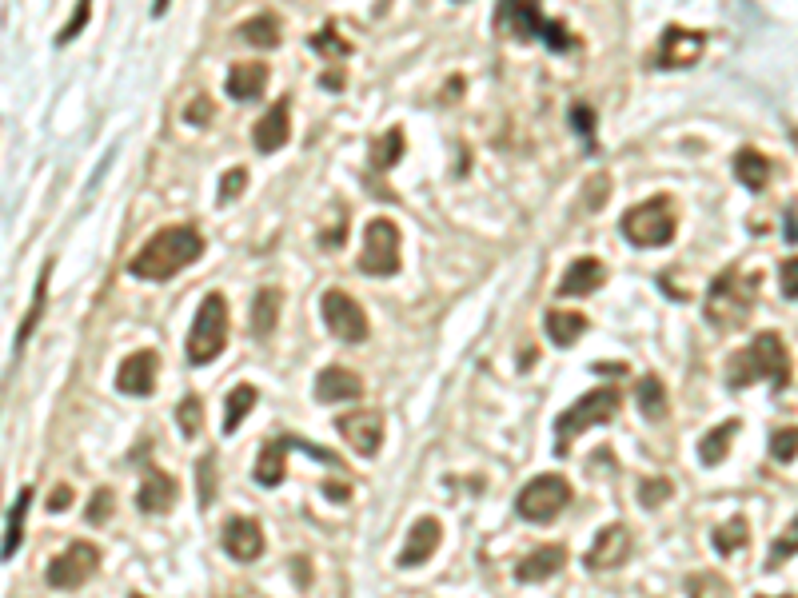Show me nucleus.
<instances>
[{
    "label": "nucleus",
    "instance_id": "obj_1",
    "mask_svg": "<svg viewBox=\"0 0 798 598\" xmlns=\"http://www.w3.org/2000/svg\"><path fill=\"white\" fill-rule=\"evenodd\" d=\"M200 256H204V236H200L192 224H172V228H160V232L128 260V272H132L136 280L164 284V280H172L176 272L192 268Z\"/></svg>",
    "mask_w": 798,
    "mask_h": 598
},
{
    "label": "nucleus",
    "instance_id": "obj_2",
    "mask_svg": "<svg viewBox=\"0 0 798 598\" xmlns=\"http://www.w3.org/2000/svg\"><path fill=\"white\" fill-rule=\"evenodd\" d=\"M759 379H771L775 387L791 383V355H787L783 335H775V331L755 335L751 347H743L727 359V387L731 391H747Z\"/></svg>",
    "mask_w": 798,
    "mask_h": 598
},
{
    "label": "nucleus",
    "instance_id": "obj_3",
    "mask_svg": "<svg viewBox=\"0 0 798 598\" xmlns=\"http://www.w3.org/2000/svg\"><path fill=\"white\" fill-rule=\"evenodd\" d=\"M755 288H759V276H747L739 264H731L723 276L711 280L707 288V299H703V315L711 327L719 331H735L747 323V315L755 311Z\"/></svg>",
    "mask_w": 798,
    "mask_h": 598
},
{
    "label": "nucleus",
    "instance_id": "obj_4",
    "mask_svg": "<svg viewBox=\"0 0 798 598\" xmlns=\"http://www.w3.org/2000/svg\"><path fill=\"white\" fill-rule=\"evenodd\" d=\"M619 407H623L619 387H591L587 395H579V399H575L567 411H559V419H555V455H571V443H575L583 431L611 423V419L619 415Z\"/></svg>",
    "mask_w": 798,
    "mask_h": 598
},
{
    "label": "nucleus",
    "instance_id": "obj_5",
    "mask_svg": "<svg viewBox=\"0 0 798 598\" xmlns=\"http://www.w3.org/2000/svg\"><path fill=\"white\" fill-rule=\"evenodd\" d=\"M495 28L515 36V40H543L551 52H571L575 36L567 32V24L543 16L539 4H499L495 8Z\"/></svg>",
    "mask_w": 798,
    "mask_h": 598
},
{
    "label": "nucleus",
    "instance_id": "obj_6",
    "mask_svg": "<svg viewBox=\"0 0 798 598\" xmlns=\"http://www.w3.org/2000/svg\"><path fill=\"white\" fill-rule=\"evenodd\" d=\"M228 323H232L228 299L220 296V292H208L204 303H200V311H196V319H192L188 343H184V355H188L192 367L212 363V359L228 347Z\"/></svg>",
    "mask_w": 798,
    "mask_h": 598
},
{
    "label": "nucleus",
    "instance_id": "obj_7",
    "mask_svg": "<svg viewBox=\"0 0 798 598\" xmlns=\"http://www.w3.org/2000/svg\"><path fill=\"white\" fill-rule=\"evenodd\" d=\"M675 228H679V216H675V200L667 192L655 200H643L639 208L623 212V220H619V232L635 248H667L675 240Z\"/></svg>",
    "mask_w": 798,
    "mask_h": 598
},
{
    "label": "nucleus",
    "instance_id": "obj_8",
    "mask_svg": "<svg viewBox=\"0 0 798 598\" xmlns=\"http://www.w3.org/2000/svg\"><path fill=\"white\" fill-rule=\"evenodd\" d=\"M571 499H575L571 483H567L563 475H551V471H547V475H535V479L515 495V515H519L523 523L547 527V523L559 519V511L571 507Z\"/></svg>",
    "mask_w": 798,
    "mask_h": 598
},
{
    "label": "nucleus",
    "instance_id": "obj_9",
    "mask_svg": "<svg viewBox=\"0 0 798 598\" xmlns=\"http://www.w3.org/2000/svg\"><path fill=\"white\" fill-rule=\"evenodd\" d=\"M360 272L376 276V280H388V276L399 272V228L388 216L368 220V228H364V252H360Z\"/></svg>",
    "mask_w": 798,
    "mask_h": 598
},
{
    "label": "nucleus",
    "instance_id": "obj_10",
    "mask_svg": "<svg viewBox=\"0 0 798 598\" xmlns=\"http://www.w3.org/2000/svg\"><path fill=\"white\" fill-rule=\"evenodd\" d=\"M96 567H100V547L80 539V543H68V547L48 563L44 583H48L52 591H76L80 583H88V579L96 575Z\"/></svg>",
    "mask_w": 798,
    "mask_h": 598
},
{
    "label": "nucleus",
    "instance_id": "obj_11",
    "mask_svg": "<svg viewBox=\"0 0 798 598\" xmlns=\"http://www.w3.org/2000/svg\"><path fill=\"white\" fill-rule=\"evenodd\" d=\"M320 311H324V323H328V331L336 335V339H344V343H364L368 339V315H364V307L356 303V299L348 296L344 288H328L324 299H320Z\"/></svg>",
    "mask_w": 798,
    "mask_h": 598
},
{
    "label": "nucleus",
    "instance_id": "obj_12",
    "mask_svg": "<svg viewBox=\"0 0 798 598\" xmlns=\"http://www.w3.org/2000/svg\"><path fill=\"white\" fill-rule=\"evenodd\" d=\"M703 48H707V36H703V32L683 28V24H667L663 36H659V48H655V68H663V72L691 68V64H699Z\"/></svg>",
    "mask_w": 798,
    "mask_h": 598
},
{
    "label": "nucleus",
    "instance_id": "obj_13",
    "mask_svg": "<svg viewBox=\"0 0 798 598\" xmlns=\"http://www.w3.org/2000/svg\"><path fill=\"white\" fill-rule=\"evenodd\" d=\"M336 431H340L344 443H348L356 455H364V459H372V455L384 447V415H380V411H352V415H340V419H336Z\"/></svg>",
    "mask_w": 798,
    "mask_h": 598
},
{
    "label": "nucleus",
    "instance_id": "obj_14",
    "mask_svg": "<svg viewBox=\"0 0 798 598\" xmlns=\"http://www.w3.org/2000/svg\"><path fill=\"white\" fill-rule=\"evenodd\" d=\"M627 559H631V531H627L623 523H611V527H603V531L595 535L591 551L583 555V567L595 571V575H603V571L623 567Z\"/></svg>",
    "mask_w": 798,
    "mask_h": 598
},
{
    "label": "nucleus",
    "instance_id": "obj_15",
    "mask_svg": "<svg viewBox=\"0 0 798 598\" xmlns=\"http://www.w3.org/2000/svg\"><path fill=\"white\" fill-rule=\"evenodd\" d=\"M156 371H160V355L152 347L144 351H132L120 367H116V391L120 395H132V399H144L156 391Z\"/></svg>",
    "mask_w": 798,
    "mask_h": 598
},
{
    "label": "nucleus",
    "instance_id": "obj_16",
    "mask_svg": "<svg viewBox=\"0 0 798 598\" xmlns=\"http://www.w3.org/2000/svg\"><path fill=\"white\" fill-rule=\"evenodd\" d=\"M288 140H292V96H280V100L256 120L252 144H256L260 156H272V152H280Z\"/></svg>",
    "mask_w": 798,
    "mask_h": 598
},
{
    "label": "nucleus",
    "instance_id": "obj_17",
    "mask_svg": "<svg viewBox=\"0 0 798 598\" xmlns=\"http://www.w3.org/2000/svg\"><path fill=\"white\" fill-rule=\"evenodd\" d=\"M220 547H224V555L236 559V563H256V559L264 555V531H260V523H256L252 515H236V519L224 523Z\"/></svg>",
    "mask_w": 798,
    "mask_h": 598
},
{
    "label": "nucleus",
    "instance_id": "obj_18",
    "mask_svg": "<svg viewBox=\"0 0 798 598\" xmlns=\"http://www.w3.org/2000/svg\"><path fill=\"white\" fill-rule=\"evenodd\" d=\"M180 491H176V479L160 467H144V479L136 487V511L140 515H168L176 507Z\"/></svg>",
    "mask_w": 798,
    "mask_h": 598
},
{
    "label": "nucleus",
    "instance_id": "obj_19",
    "mask_svg": "<svg viewBox=\"0 0 798 598\" xmlns=\"http://www.w3.org/2000/svg\"><path fill=\"white\" fill-rule=\"evenodd\" d=\"M443 543V523L435 519V515H423V519H415L411 523V531H407V543H403V551H399V567L403 571H411V567H423L431 555H435V547Z\"/></svg>",
    "mask_w": 798,
    "mask_h": 598
},
{
    "label": "nucleus",
    "instance_id": "obj_20",
    "mask_svg": "<svg viewBox=\"0 0 798 598\" xmlns=\"http://www.w3.org/2000/svg\"><path fill=\"white\" fill-rule=\"evenodd\" d=\"M607 284V268H603V260H595V256H579L567 272H563V280H559V296L563 299H579V296H591V292H599Z\"/></svg>",
    "mask_w": 798,
    "mask_h": 598
},
{
    "label": "nucleus",
    "instance_id": "obj_21",
    "mask_svg": "<svg viewBox=\"0 0 798 598\" xmlns=\"http://www.w3.org/2000/svg\"><path fill=\"white\" fill-rule=\"evenodd\" d=\"M563 563H567V547L543 543V547H535L531 555H523V559L515 563V579H519V583H547L551 575L563 571Z\"/></svg>",
    "mask_w": 798,
    "mask_h": 598
},
{
    "label": "nucleus",
    "instance_id": "obj_22",
    "mask_svg": "<svg viewBox=\"0 0 798 598\" xmlns=\"http://www.w3.org/2000/svg\"><path fill=\"white\" fill-rule=\"evenodd\" d=\"M264 88H268V64H260V60H240V64L228 68L224 92H228L232 100H244V104H248V100H260Z\"/></svg>",
    "mask_w": 798,
    "mask_h": 598
},
{
    "label": "nucleus",
    "instance_id": "obj_23",
    "mask_svg": "<svg viewBox=\"0 0 798 598\" xmlns=\"http://www.w3.org/2000/svg\"><path fill=\"white\" fill-rule=\"evenodd\" d=\"M364 395V379L352 367H324L316 375V399L320 403H348Z\"/></svg>",
    "mask_w": 798,
    "mask_h": 598
},
{
    "label": "nucleus",
    "instance_id": "obj_24",
    "mask_svg": "<svg viewBox=\"0 0 798 598\" xmlns=\"http://www.w3.org/2000/svg\"><path fill=\"white\" fill-rule=\"evenodd\" d=\"M288 451H292V435H276V439H268L264 451H260V459H256L252 479H256L260 487H280V483H284Z\"/></svg>",
    "mask_w": 798,
    "mask_h": 598
},
{
    "label": "nucleus",
    "instance_id": "obj_25",
    "mask_svg": "<svg viewBox=\"0 0 798 598\" xmlns=\"http://www.w3.org/2000/svg\"><path fill=\"white\" fill-rule=\"evenodd\" d=\"M731 168H735V180L743 188H751V192H763L771 184V160L763 152H755V148H739Z\"/></svg>",
    "mask_w": 798,
    "mask_h": 598
},
{
    "label": "nucleus",
    "instance_id": "obj_26",
    "mask_svg": "<svg viewBox=\"0 0 798 598\" xmlns=\"http://www.w3.org/2000/svg\"><path fill=\"white\" fill-rule=\"evenodd\" d=\"M280 307H284V292H280V288H260V292H256V299H252V315H248L256 339H268V335L276 331Z\"/></svg>",
    "mask_w": 798,
    "mask_h": 598
},
{
    "label": "nucleus",
    "instance_id": "obj_27",
    "mask_svg": "<svg viewBox=\"0 0 798 598\" xmlns=\"http://www.w3.org/2000/svg\"><path fill=\"white\" fill-rule=\"evenodd\" d=\"M543 327H547V339L555 347H575L583 339V331H587V315H579V311H547Z\"/></svg>",
    "mask_w": 798,
    "mask_h": 598
},
{
    "label": "nucleus",
    "instance_id": "obj_28",
    "mask_svg": "<svg viewBox=\"0 0 798 598\" xmlns=\"http://www.w3.org/2000/svg\"><path fill=\"white\" fill-rule=\"evenodd\" d=\"M260 403V387L256 383H236L228 403H224V435H236L240 423L252 415V407Z\"/></svg>",
    "mask_w": 798,
    "mask_h": 598
},
{
    "label": "nucleus",
    "instance_id": "obj_29",
    "mask_svg": "<svg viewBox=\"0 0 798 598\" xmlns=\"http://www.w3.org/2000/svg\"><path fill=\"white\" fill-rule=\"evenodd\" d=\"M739 435V419H727L723 427H711L703 439H699V463L703 467H719L731 451V439Z\"/></svg>",
    "mask_w": 798,
    "mask_h": 598
},
{
    "label": "nucleus",
    "instance_id": "obj_30",
    "mask_svg": "<svg viewBox=\"0 0 798 598\" xmlns=\"http://www.w3.org/2000/svg\"><path fill=\"white\" fill-rule=\"evenodd\" d=\"M635 399H639V411H643L651 423L667 419V387H663L659 375H643L639 387H635Z\"/></svg>",
    "mask_w": 798,
    "mask_h": 598
},
{
    "label": "nucleus",
    "instance_id": "obj_31",
    "mask_svg": "<svg viewBox=\"0 0 798 598\" xmlns=\"http://www.w3.org/2000/svg\"><path fill=\"white\" fill-rule=\"evenodd\" d=\"M28 503H32V487H24L16 495V503L8 507V523H4V559H12L24 543V515H28Z\"/></svg>",
    "mask_w": 798,
    "mask_h": 598
},
{
    "label": "nucleus",
    "instance_id": "obj_32",
    "mask_svg": "<svg viewBox=\"0 0 798 598\" xmlns=\"http://www.w3.org/2000/svg\"><path fill=\"white\" fill-rule=\"evenodd\" d=\"M747 543H751V523H747L743 515H731L723 527L711 531V547H715L719 555H735V551L747 547Z\"/></svg>",
    "mask_w": 798,
    "mask_h": 598
},
{
    "label": "nucleus",
    "instance_id": "obj_33",
    "mask_svg": "<svg viewBox=\"0 0 798 598\" xmlns=\"http://www.w3.org/2000/svg\"><path fill=\"white\" fill-rule=\"evenodd\" d=\"M48 280H52V260L40 268V280H36V292H32V307H28V315H24V323H20V331H16V351L32 339V331H36V323H40V315H44V299H48Z\"/></svg>",
    "mask_w": 798,
    "mask_h": 598
},
{
    "label": "nucleus",
    "instance_id": "obj_34",
    "mask_svg": "<svg viewBox=\"0 0 798 598\" xmlns=\"http://www.w3.org/2000/svg\"><path fill=\"white\" fill-rule=\"evenodd\" d=\"M240 36L252 44V48H276L280 44V20L272 12H260L252 20L240 24Z\"/></svg>",
    "mask_w": 798,
    "mask_h": 598
},
{
    "label": "nucleus",
    "instance_id": "obj_35",
    "mask_svg": "<svg viewBox=\"0 0 798 598\" xmlns=\"http://www.w3.org/2000/svg\"><path fill=\"white\" fill-rule=\"evenodd\" d=\"M403 148H407V140H403V128H388L376 144H372V164L380 168V172H388V168H396L399 156H403Z\"/></svg>",
    "mask_w": 798,
    "mask_h": 598
},
{
    "label": "nucleus",
    "instance_id": "obj_36",
    "mask_svg": "<svg viewBox=\"0 0 798 598\" xmlns=\"http://www.w3.org/2000/svg\"><path fill=\"white\" fill-rule=\"evenodd\" d=\"M798 555V515L791 519V527L771 543V555H767V571H779L787 559H795Z\"/></svg>",
    "mask_w": 798,
    "mask_h": 598
},
{
    "label": "nucleus",
    "instance_id": "obj_37",
    "mask_svg": "<svg viewBox=\"0 0 798 598\" xmlns=\"http://www.w3.org/2000/svg\"><path fill=\"white\" fill-rule=\"evenodd\" d=\"M176 427H180L184 439H196V435H200V427H204V403H200L196 395H188V399L176 407Z\"/></svg>",
    "mask_w": 798,
    "mask_h": 598
},
{
    "label": "nucleus",
    "instance_id": "obj_38",
    "mask_svg": "<svg viewBox=\"0 0 798 598\" xmlns=\"http://www.w3.org/2000/svg\"><path fill=\"white\" fill-rule=\"evenodd\" d=\"M687 598H731V587H727L719 575L699 571V575L687 579Z\"/></svg>",
    "mask_w": 798,
    "mask_h": 598
},
{
    "label": "nucleus",
    "instance_id": "obj_39",
    "mask_svg": "<svg viewBox=\"0 0 798 598\" xmlns=\"http://www.w3.org/2000/svg\"><path fill=\"white\" fill-rule=\"evenodd\" d=\"M671 495H675V483H671V479H643V483H639V507H647V511L663 507Z\"/></svg>",
    "mask_w": 798,
    "mask_h": 598
},
{
    "label": "nucleus",
    "instance_id": "obj_40",
    "mask_svg": "<svg viewBox=\"0 0 798 598\" xmlns=\"http://www.w3.org/2000/svg\"><path fill=\"white\" fill-rule=\"evenodd\" d=\"M196 479H200V511H208L216 503V455H204L196 463Z\"/></svg>",
    "mask_w": 798,
    "mask_h": 598
},
{
    "label": "nucleus",
    "instance_id": "obj_41",
    "mask_svg": "<svg viewBox=\"0 0 798 598\" xmlns=\"http://www.w3.org/2000/svg\"><path fill=\"white\" fill-rule=\"evenodd\" d=\"M312 48H316V52H324V56H352V44H348V40H340L336 24H324V28L312 36Z\"/></svg>",
    "mask_w": 798,
    "mask_h": 598
},
{
    "label": "nucleus",
    "instance_id": "obj_42",
    "mask_svg": "<svg viewBox=\"0 0 798 598\" xmlns=\"http://www.w3.org/2000/svg\"><path fill=\"white\" fill-rule=\"evenodd\" d=\"M798 455V427H783L771 435V459L775 463H791Z\"/></svg>",
    "mask_w": 798,
    "mask_h": 598
},
{
    "label": "nucleus",
    "instance_id": "obj_43",
    "mask_svg": "<svg viewBox=\"0 0 798 598\" xmlns=\"http://www.w3.org/2000/svg\"><path fill=\"white\" fill-rule=\"evenodd\" d=\"M112 507H116V495H112L108 487H100V491L92 495V503H88L84 519H88L92 527H104V523H108V515H112Z\"/></svg>",
    "mask_w": 798,
    "mask_h": 598
},
{
    "label": "nucleus",
    "instance_id": "obj_44",
    "mask_svg": "<svg viewBox=\"0 0 798 598\" xmlns=\"http://www.w3.org/2000/svg\"><path fill=\"white\" fill-rule=\"evenodd\" d=\"M248 188V172L244 168H232V172H224V180H220V204H232L240 192Z\"/></svg>",
    "mask_w": 798,
    "mask_h": 598
},
{
    "label": "nucleus",
    "instance_id": "obj_45",
    "mask_svg": "<svg viewBox=\"0 0 798 598\" xmlns=\"http://www.w3.org/2000/svg\"><path fill=\"white\" fill-rule=\"evenodd\" d=\"M571 128L583 136V140H595V112L587 104H575L571 108Z\"/></svg>",
    "mask_w": 798,
    "mask_h": 598
},
{
    "label": "nucleus",
    "instance_id": "obj_46",
    "mask_svg": "<svg viewBox=\"0 0 798 598\" xmlns=\"http://www.w3.org/2000/svg\"><path fill=\"white\" fill-rule=\"evenodd\" d=\"M88 16H92V8H88V4H76V12H72V20H68V24H64V28H60V36H56V44H68V40H72V36H76V32H80V28H84V24H88Z\"/></svg>",
    "mask_w": 798,
    "mask_h": 598
},
{
    "label": "nucleus",
    "instance_id": "obj_47",
    "mask_svg": "<svg viewBox=\"0 0 798 598\" xmlns=\"http://www.w3.org/2000/svg\"><path fill=\"white\" fill-rule=\"evenodd\" d=\"M212 116H216V108H212L208 96H196V100L184 108V120H188V124H208Z\"/></svg>",
    "mask_w": 798,
    "mask_h": 598
},
{
    "label": "nucleus",
    "instance_id": "obj_48",
    "mask_svg": "<svg viewBox=\"0 0 798 598\" xmlns=\"http://www.w3.org/2000/svg\"><path fill=\"white\" fill-rule=\"evenodd\" d=\"M779 284H783V296L798 299V256L783 260V268H779Z\"/></svg>",
    "mask_w": 798,
    "mask_h": 598
},
{
    "label": "nucleus",
    "instance_id": "obj_49",
    "mask_svg": "<svg viewBox=\"0 0 798 598\" xmlns=\"http://www.w3.org/2000/svg\"><path fill=\"white\" fill-rule=\"evenodd\" d=\"M607 192H611V180H607V176H595V184H587V204H591V208H603V204H607Z\"/></svg>",
    "mask_w": 798,
    "mask_h": 598
},
{
    "label": "nucleus",
    "instance_id": "obj_50",
    "mask_svg": "<svg viewBox=\"0 0 798 598\" xmlns=\"http://www.w3.org/2000/svg\"><path fill=\"white\" fill-rule=\"evenodd\" d=\"M324 495H328V499H336V503H348V499H352V487L332 479V483H324Z\"/></svg>",
    "mask_w": 798,
    "mask_h": 598
},
{
    "label": "nucleus",
    "instance_id": "obj_51",
    "mask_svg": "<svg viewBox=\"0 0 798 598\" xmlns=\"http://www.w3.org/2000/svg\"><path fill=\"white\" fill-rule=\"evenodd\" d=\"M68 503H72V491H68V487H56L52 499H48V511H64Z\"/></svg>",
    "mask_w": 798,
    "mask_h": 598
},
{
    "label": "nucleus",
    "instance_id": "obj_52",
    "mask_svg": "<svg viewBox=\"0 0 798 598\" xmlns=\"http://www.w3.org/2000/svg\"><path fill=\"white\" fill-rule=\"evenodd\" d=\"M320 84H324V88H344V76H340V72H324Z\"/></svg>",
    "mask_w": 798,
    "mask_h": 598
},
{
    "label": "nucleus",
    "instance_id": "obj_53",
    "mask_svg": "<svg viewBox=\"0 0 798 598\" xmlns=\"http://www.w3.org/2000/svg\"><path fill=\"white\" fill-rule=\"evenodd\" d=\"M531 363H535V347H527V351H523V359H519V367H523V371H527V367H531Z\"/></svg>",
    "mask_w": 798,
    "mask_h": 598
},
{
    "label": "nucleus",
    "instance_id": "obj_54",
    "mask_svg": "<svg viewBox=\"0 0 798 598\" xmlns=\"http://www.w3.org/2000/svg\"><path fill=\"white\" fill-rule=\"evenodd\" d=\"M759 598H795V595H759Z\"/></svg>",
    "mask_w": 798,
    "mask_h": 598
},
{
    "label": "nucleus",
    "instance_id": "obj_55",
    "mask_svg": "<svg viewBox=\"0 0 798 598\" xmlns=\"http://www.w3.org/2000/svg\"><path fill=\"white\" fill-rule=\"evenodd\" d=\"M128 598H144V595H136V591H132V595H128Z\"/></svg>",
    "mask_w": 798,
    "mask_h": 598
}]
</instances>
